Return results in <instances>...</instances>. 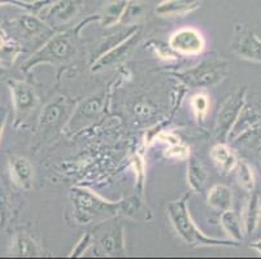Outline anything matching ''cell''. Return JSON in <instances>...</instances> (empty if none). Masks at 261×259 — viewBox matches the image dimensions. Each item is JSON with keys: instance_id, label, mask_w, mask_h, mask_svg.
I'll list each match as a JSON object with an SVG mask.
<instances>
[{"instance_id": "10", "label": "cell", "mask_w": 261, "mask_h": 259, "mask_svg": "<svg viewBox=\"0 0 261 259\" xmlns=\"http://www.w3.org/2000/svg\"><path fill=\"white\" fill-rule=\"evenodd\" d=\"M99 248L107 255H115L116 253H122L123 244V228L121 225H107L99 232Z\"/></svg>"}, {"instance_id": "20", "label": "cell", "mask_w": 261, "mask_h": 259, "mask_svg": "<svg viewBox=\"0 0 261 259\" xmlns=\"http://www.w3.org/2000/svg\"><path fill=\"white\" fill-rule=\"evenodd\" d=\"M16 27L20 32L21 35L25 38H33L42 34L44 30H49L48 26L43 21L38 18L34 13L22 14L16 20Z\"/></svg>"}, {"instance_id": "15", "label": "cell", "mask_w": 261, "mask_h": 259, "mask_svg": "<svg viewBox=\"0 0 261 259\" xmlns=\"http://www.w3.org/2000/svg\"><path fill=\"white\" fill-rule=\"evenodd\" d=\"M243 215L244 232L246 235H253L261 223V198L257 192H253L250 199L247 201Z\"/></svg>"}, {"instance_id": "8", "label": "cell", "mask_w": 261, "mask_h": 259, "mask_svg": "<svg viewBox=\"0 0 261 259\" xmlns=\"http://www.w3.org/2000/svg\"><path fill=\"white\" fill-rule=\"evenodd\" d=\"M205 46V40L203 35L192 27H184L175 32L169 39V47L173 51L182 54H194L201 53Z\"/></svg>"}, {"instance_id": "29", "label": "cell", "mask_w": 261, "mask_h": 259, "mask_svg": "<svg viewBox=\"0 0 261 259\" xmlns=\"http://www.w3.org/2000/svg\"><path fill=\"white\" fill-rule=\"evenodd\" d=\"M167 154L168 157H173V158H179V160H185V158H187L190 154V151L187 147L182 146L181 142H178V144H173L172 147H170L169 151H167Z\"/></svg>"}, {"instance_id": "34", "label": "cell", "mask_w": 261, "mask_h": 259, "mask_svg": "<svg viewBox=\"0 0 261 259\" xmlns=\"http://www.w3.org/2000/svg\"><path fill=\"white\" fill-rule=\"evenodd\" d=\"M6 75H7V69L2 68V66H0V79L6 77Z\"/></svg>"}, {"instance_id": "28", "label": "cell", "mask_w": 261, "mask_h": 259, "mask_svg": "<svg viewBox=\"0 0 261 259\" xmlns=\"http://www.w3.org/2000/svg\"><path fill=\"white\" fill-rule=\"evenodd\" d=\"M191 108L198 118H203L210 108V101L205 95H195L191 99Z\"/></svg>"}, {"instance_id": "18", "label": "cell", "mask_w": 261, "mask_h": 259, "mask_svg": "<svg viewBox=\"0 0 261 259\" xmlns=\"http://www.w3.org/2000/svg\"><path fill=\"white\" fill-rule=\"evenodd\" d=\"M221 225L227 236L236 242H241L244 239V224L243 219L237 211L226 210L221 213Z\"/></svg>"}, {"instance_id": "26", "label": "cell", "mask_w": 261, "mask_h": 259, "mask_svg": "<svg viewBox=\"0 0 261 259\" xmlns=\"http://www.w3.org/2000/svg\"><path fill=\"white\" fill-rule=\"evenodd\" d=\"M142 12H143V3L141 0H127V6L122 14L121 22L129 23L132 21L137 20L142 14Z\"/></svg>"}, {"instance_id": "22", "label": "cell", "mask_w": 261, "mask_h": 259, "mask_svg": "<svg viewBox=\"0 0 261 259\" xmlns=\"http://www.w3.org/2000/svg\"><path fill=\"white\" fill-rule=\"evenodd\" d=\"M187 180H189V184L192 191L196 192H200L205 184L207 174H205L203 165L196 158L190 160L189 167H187Z\"/></svg>"}, {"instance_id": "4", "label": "cell", "mask_w": 261, "mask_h": 259, "mask_svg": "<svg viewBox=\"0 0 261 259\" xmlns=\"http://www.w3.org/2000/svg\"><path fill=\"white\" fill-rule=\"evenodd\" d=\"M246 87L238 89L232 92L218 110L217 121H216V139L220 142H225L230 136L232 127L238 121L243 106L246 104Z\"/></svg>"}, {"instance_id": "5", "label": "cell", "mask_w": 261, "mask_h": 259, "mask_svg": "<svg viewBox=\"0 0 261 259\" xmlns=\"http://www.w3.org/2000/svg\"><path fill=\"white\" fill-rule=\"evenodd\" d=\"M7 85L12 96L13 111H15V127L22 126L30 114L37 108L39 100L34 87L29 83L18 79H7Z\"/></svg>"}, {"instance_id": "25", "label": "cell", "mask_w": 261, "mask_h": 259, "mask_svg": "<svg viewBox=\"0 0 261 259\" xmlns=\"http://www.w3.org/2000/svg\"><path fill=\"white\" fill-rule=\"evenodd\" d=\"M21 52H22V48L20 43L9 38L8 42L0 48V66L6 69L11 68Z\"/></svg>"}, {"instance_id": "3", "label": "cell", "mask_w": 261, "mask_h": 259, "mask_svg": "<svg viewBox=\"0 0 261 259\" xmlns=\"http://www.w3.org/2000/svg\"><path fill=\"white\" fill-rule=\"evenodd\" d=\"M230 64L222 59H210L198 65L196 68L189 69L182 73L179 77L192 87H200V89H208L212 85L218 84L225 79L229 71Z\"/></svg>"}, {"instance_id": "6", "label": "cell", "mask_w": 261, "mask_h": 259, "mask_svg": "<svg viewBox=\"0 0 261 259\" xmlns=\"http://www.w3.org/2000/svg\"><path fill=\"white\" fill-rule=\"evenodd\" d=\"M72 198L73 205L77 209V213L84 214V215L112 217V215H116V211L121 206V204L116 205V204L104 201L87 189H72Z\"/></svg>"}, {"instance_id": "21", "label": "cell", "mask_w": 261, "mask_h": 259, "mask_svg": "<svg viewBox=\"0 0 261 259\" xmlns=\"http://www.w3.org/2000/svg\"><path fill=\"white\" fill-rule=\"evenodd\" d=\"M126 6L127 0H112L106 4L98 16L101 26L111 27V26H115L116 23H120Z\"/></svg>"}, {"instance_id": "7", "label": "cell", "mask_w": 261, "mask_h": 259, "mask_svg": "<svg viewBox=\"0 0 261 259\" xmlns=\"http://www.w3.org/2000/svg\"><path fill=\"white\" fill-rule=\"evenodd\" d=\"M231 48L244 60L261 64V39L250 28L242 25L237 27Z\"/></svg>"}, {"instance_id": "19", "label": "cell", "mask_w": 261, "mask_h": 259, "mask_svg": "<svg viewBox=\"0 0 261 259\" xmlns=\"http://www.w3.org/2000/svg\"><path fill=\"white\" fill-rule=\"evenodd\" d=\"M211 158L215 161L218 168H221L225 172L229 171H234L237 163H238V158L234 154V152L225 144V142H218L211 151Z\"/></svg>"}, {"instance_id": "9", "label": "cell", "mask_w": 261, "mask_h": 259, "mask_svg": "<svg viewBox=\"0 0 261 259\" xmlns=\"http://www.w3.org/2000/svg\"><path fill=\"white\" fill-rule=\"evenodd\" d=\"M9 175L11 180L20 189L30 191L34 184V168L30 161L22 156L9 157Z\"/></svg>"}, {"instance_id": "31", "label": "cell", "mask_w": 261, "mask_h": 259, "mask_svg": "<svg viewBox=\"0 0 261 259\" xmlns=\"http://www.w3.org/2000/svg\"><path fill=\"white\" fill-rule=\"evenodd\" d=\"M8 109L6 106H0V141H2V136H3L4 128H6L7 120H8Z\"/></svg>"}, {"instance_id": "13", "label": "cell", "mask_w": 261, "mask_h": 259, "mask_svg": "<svg viewBox=\"0 0 261 259\" xmlns=\"http://www.w3.org/2000/svg\"><path fill=\"white\" fill-rule=\"evenodd\" d=\"M200 7V0H164L155 8L160 17H178L196 11Z\"/></svg>"}, {"instance_id": "24", "label": "cell", "mask_w": 261, "mask_h": 259, "mask_svg": "<svg viewBox=\"0 0 261 259\" xmlns=\"http://www.w3.org/2000/svg\"><path fill=\"white\" fill-rule=\"evenodd\" d=\"M12 217V197L3 180H0V231L6 228Z\"/></svg>"}, {"instance_id": "12", "label": "cell", "mask_w": 261, "mask_h": 259, "mask_svg": "<svg viewBox=\"0 0 261 259\" xmlns=\"http://www.w3.org/2000/svg\"><path fill=\"white\" fill-rule=\"evenodd\" d=\"M82 0H58L48 7L47 16L54 22L66 23L80 13Z\"/></svg>"}, {"instance_id": "33", "label": "cell", "mask_w": 261, "mask_h": 259, "mask_svg": "<svg viewBox=\"0 0 261 259\" xmlns=\"http://www.w3.org/2000/svg\"><path fill=\"white\" fill-rule=\"evenodd\" d=\"M251 248L255 249L258 254H261V239L257 240V241L252 242V244H251Z\"/></svg>"}, {"instance_id": "23", "label": "cell", "mask_w": 261, "mask_h": 259, "mask_svg": "<svg viewBox=\"0 0 261 259\" xmlns=\"http://www.w3.org/2000/svg\"><path fill=\"white\" fill-rule=\"evenodd\" d=\"M236 177L237 182H238L239 187L242 189H244L246 192H253L255 189V174H253V170L246 161L238 160V163H237L236 168Z\"/></svg>"}, {"instance_id": "1", "label": "cell", "mask_w": 261, "mask_h": 259, "mask_svg": "<svg viewBox=\"0 0 261 259\" xmlns=\"http://www.w3.org/2000/svg\"><path fill=\"white\" fill-rule=\"evenodd\" d=\"M190 193H186L184 197L173 201L168 205V217L173 228L189 246H238L239 244L232 240H220L204 235L203 232L196 227L194 220L191 219L187 209V201H189Z\"/></svg>"}, {"instance_id": "16", "label": "cell", "mask_w": 261, "mask_h": 259, "mask_svg": "<svg viewBox=\"0 0 261 259\" xmlns=\"http://www.w3.org/2000/svg\"><path fill=\"white\" fill-rule=\"evenodd\" d=\"M66 105L63 101L51 103L42 110L40 114L39 126L42 130H54L61 125L63 120L65 118Z\"/></svg>"}, {"instance_id": "17", "label": "cell", "mask_w": 261, "mask_h": 259, "mask_svg": "<svg viewBox=\"0 0 261 259\" xmlns=\"http://www.w3.org/2000/svg\"><path fill=\"white\" fill-rule=\"evenodd\" d=\"M207 203L213 210L218 213L230 210L232 206V192L229 187L217 184L212 187L207 196Z\"/></svg>"}, {"instance_id": "32", "label": "cell", "mask_w": 261, "mask_h": 259, "mask_svg": "<svg viewBox=\"0 0 261 259\" xmlns=\"http://www.w3.org/2000/svg\"><path fill=\"white\" fill-rule=\"evenodd\" d=\"M8 40H9L8 35L6 34V32H4L3 28H2V26H0V48H2V47H3Z\"/></svg>"}, {"instance_id": "14", "label": "cell", "mask_w": 261, "mask_h": 259, "mask_svg": "<svg viewBox=\"0 0 261 259\" xmlns=\"http://www.w3.org/2000/svg\"><path fill=\"white\" fill-rule=\"evenodd\" d=\"M9 253L13 256H42L43 250L40 249L33 237L20 232L13 237L9 246Z\"/></svg>"}, {"instance_id": "27", "label": "cell", "mask_w": 261, "mask_h": 259, "mask_svg": "<svg viewBox=\"0 0 261 259\" xmlns=\"http://www.w3.org/2000/svg\"><path fill=\"white\" fill-rule=\"evenodd\" d=\"M48 3V0H39V2H22V0H0V6H15L18 8H23L32 13H38L40 8H43L44 4Z\"/></svg>"}, {"instance_id": "30", "label": "cell", "mask_w": 261, "mask_h": 259, "mask_svg": "<svg viewBox=\"0 0 261 259\" xmlns=\"http://www.w3.org/2000/svg\"><path fill=\"white\" fill-rule=\"evenodd\" d=\"M92 235L91 234H86L85 235L84 237H82V239L80 240V242H78L77 244V246H75V249L74 250L72 251V256H80V255H82V254L85 253V251L87 250V248H89L90 245H91L92 242Z\"/></svg>"}, {"instance_id": "11", "label": "cell", "mask_w": 261, "mask_h": 259, "mask_svg": "<svg viewBox=\"0 0 261 259\" xmlns=\"http://www.w3.org/2000/svg\"><path fill=\"white\" fill-rule=\"evenodd\" d=\"M137 37H138V33H133V34L130 35L129 39L123 40V42L120 43L115 49H111V51L107 52L106 54H103V56H101L100 59L94 64L92 70L94 71L103 70V69L109 68V66L115 65V64L120 63L121 60H123V59L127 56V53L132 51L133 47L135 46V43H137Z\"/></svg>"}, {"instance_id": "2", "label": "cell", "mask_w": 261, "mask_h": 259, "mask_svg": "<svg viewBox=\"0 0 261 259\" xmlns=\"http://www.w3.org/2000/svg\"><path fill=\"white\" fill-rule=\"evenodd\" d=\"M74 52V46L69 38L63 34L55 35L21 65V71L29 73L33 68L40 64L64 63L69 60Z\"/></svg>"}]
</instances>
